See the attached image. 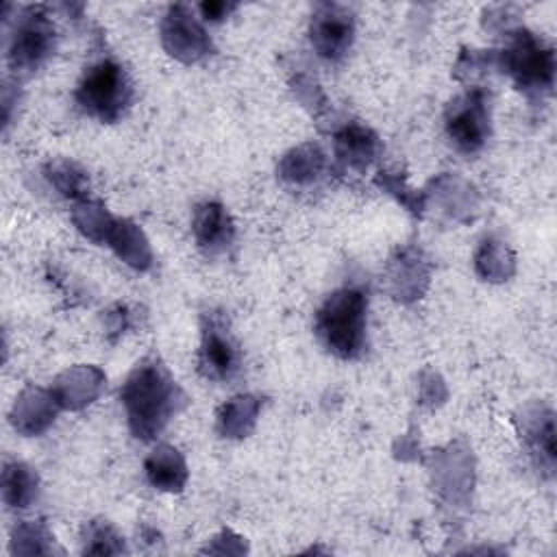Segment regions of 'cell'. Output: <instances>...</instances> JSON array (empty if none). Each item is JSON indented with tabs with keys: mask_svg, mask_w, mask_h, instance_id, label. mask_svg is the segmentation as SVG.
Listing matches in <instances>:
<instances>
[{
	"mask_svg": "<svg viewBox=\"0 0 557 557\" xmlns=\"http://www.w3.org/2000/svg\"><path fill=\"white\" fill-rule=\"evenodd\" d=\"M524 437L531 444L533 455H537L540 466H546L548 470L555 463V429H553V413L542 411L533 416V420L524 429Z\"/></svg>",
	"mask_w": 557,
	"mask_h": 557,
	"instance_id": "cell-18",
	"label": "cell"
},
{
	"mask_svg": "<svg viewBox=\"0 0 557 557\" xmlns=\"http://www.w3.org/2000/svg\"><path fill=\"white\" fill-rule=\"evenodd\" d=\"M37 496V474L22 461H11L2 470V498L9 507H28Z\"/></svg>",
	"mask_w": 557,
	"mask_h": 557,
	"instance_id": "cell-15",
	"label": "cell"
},
{
	"mask_svg": "<svg viewBox=\"0 0 557 557\" xmlns=\"http://www.w3.org/2000/svg\"><path fill=\"white\" fill-rule=\"evenodd\" d=\"M446 133L457 150L472 154L483 148L490 135V111L483 89L457 96L446 109Z\"/></svg>",
	"mask_w": 557,
	"mask_h": 557,
	"instance_id": "cell-6",
	"label": "cell"
},
{
	"mask_svg": "<svg viewBox=\"0 0 557 557\" xmlns=\"http://www.w3.org/2000/svg\"><path fill=\"white\" fill-rule=\"evenodd\" d=\"M191 231H194L198 246L209 255L226 250L235 235L231 215L215 200H209V202H202L196 207L194 218H191Z\"/></svg>",
	"mask_w": 557,
	"mask_h": 557,
	"instance_id": "cell-10",
	"label": "cell"
},
{
	"mask_svg": "<svg viewBox=\"0 0 557 557\" xmlns=\"http://www.w3.org/2000/svg\"><path fill=\"white\" fill-rule=\"evenodd\" d=\"M150 485L161 492H181L187 481V466L181 453L168 444L157 446L144 461Z\"/></svg>",
	"mask_w": 557,
	"mask_h": 557,
	"instance_id": "cell-11",
	"label": "cell"
},
{
	"mask_svg": "<svg viewBox=\"0 0 557 557\" xmlns=\"http://www.w3.org/2000/svg\"><path fill=\"white\" fill-rule=\"evenodd\" d=\"M503 65L524 91H550L555 76L553 48L544 46L527 30H518L511 46L503 52Z\"/></svg>",
	"mask_w": 557,
	"mask_h": 557,
	"instance_id": "cell-4",
	"label": "cell"
},
{
	"mask_svg": "<svg viewBox=\"0 0 557 557\" xmlns=\"http://www.w3.org/2000/svg\"><path fill=\"white\" fill-rule=\"evenodd\" d=\"M487 259H490V263L476 265L479 272H481L483 276L492 278V281L505 278V274H507V272H505V263L498 261V259H505V250H503L500 246H494V242H485V246H483L481 252L476 255V261H487Z\"/></svg>",
	"mask_w": 557,
	"mask_h": 557,
	"instance_id": "cell-22",
	"label": "cell"
},
{
	"mask_svg": "<svg viewBox=\"0 0 557 557\" xmlns=\"http://www.w3.org/2000/svg\"><path fill=\"white\" fill-rule=\"evenodd\" d=\"M48 178L50 183L65 196L70 198H81L83 189H85V174L81 170H76V165L72 163H52L48 170Z\"/></svg>",
	"mask_w": 557,
	"mask_h": 557,
	"instance_id": "cell-21",
	"label": "cell"
},
{
	"mask_svg": "<svg viewBox=\"0 0 557 557\" xmlns=\"http://www.w3.org/2000/svg\"><path fill=\"white\" fill-rule=\"evenodd\" d=\"M120 398L133 435L144 442L159 435L185 403V394L157 357H146L133 368Z\"/></svg>",
	"mask_w": 557,
	"mask_h": 557,
	"instance_id": "cell-1",
	"label": "cell"
},
{
	"mask_svg": "<svg viewBox=\"0 0 557 557\" xmlns=\"http://www.w3.org/2000/svg\"><path fill=\"white\" fill-rule=\"evenodd\" d=\"M198 9H200L202 17H207V20H211V22H218V20L226 17V15L235 9V4H226V2H202Z\"/></svg>",
	"mask_w": 557,
	"mask_h": 557,
	"instance_id": "cell-23",
	"label": "cell"
},
{
	"mask_svg": "<svg viewBox=\"0 0 557 557\" xmlns=\"http://www.w3.org/2000/svg\"><path fill=\"white\" fill-rule=\"evenodd\" d=\"M368 298L357 287H339L315 313V333L339 359H355L366 342Z\"/></svg>",
	"mask_w": 557,
	"mask_h": 557,
	"instance_id": "cell-2",
	"label": "cell"
},
{
	"mask_svg": "<svg viewBox=\"0 0 557 557\" xmlns=\"http://www.w3.org/2000/svg\"><path fill=\"white\" fill-rule=\"evenodd\" d=\"M161 37L168 52L187 63L202 59L211 50V41L205 28L196 22L194 13L185 4H174L168 9Z\"/></svg>",
	"mask_w": 557,
	"mask_h": 557,
	"instance_id": "cell-9",
	"label": "cell"
},
{
	"mask_svg": "<svg viewBox=\"0 0 557 557\" xmlns=\"http://www.w3.org/2000/svg\"><path fill=\"white\" fill-rule=\"evenodd\" d=\"M54 394H46L41 389H26L13 409V424L22 433H39L54 420Z\"/></svg>",
	"mask_w": 557,
	"mask_h": 557,
	"instance_id": "cell-14",
	"label": "cell"
},
{
	"mask_svg": "<svg viewBox=\"0 0 557 557\" xmlns=\"http://www.w3.org/2000/svg\"><path fill=\"white\" fill-rule=\"evenodd\" d=\"M198 366L205 379L228 381L239 370V348L224 313L209 311L202 318Z\"/></svg>",
	"mask_w": 557,
	"mask_h": 557,
	"instance_id": "cell-7",
	"label": "cell"
},
{
	"mask_svg": "<svg viewBox=\"0 0 557 557\" xmlns=\"http://www.w3.org/2000/svg\"><path fill=\"white\" fill-rule=\"evenodd\" d=\"M104 242L117 252V257L122 261H126L128 265H133L137 270H146L152 261L148 242L144 239L141 231L128 220H115L113 218Z\"/></svg>",
	"mask_w": 557,
	"mask_h": 557,
	"instance_id": "cell-13",
	"label": "cell"
},
{
	"mask_svg": "<svg viewBox=\"0 0 557 557\" xmlns=\"http://www.w3.org/2000/svg\"><path fill=\"white\" fill-rule=\"evenodd\" d=\"M124 544L122 537L113 531L107 520H94L85 527L83 535V553H94V555H115L122 553Z\"/></svg>",
	"mask_w": 557,
	"mask_h": 557,
	"instance_id": "cell-20",
	"label": "cell"
},
{
	"mask_svg": "<svg viewBox=\"0 0 557 557\" xmlns=\"http://www.w3.org/2000/svg\"><path fill=\"white\" fill-rule=\"evenodd\" d=\"M54 50V26L41 7H30L17 17L7 59L11 70L15 72H33L37 70Z\"/></svg>",
	"mask_w": 557,
	"mask_h": 557,
	"instance_id": "cell-5",
	"label": "cell"
},
{
	"mask_svg": "<svg viewBox=\"0 0 557 557\" xmlns=\"http://www.w3.org/2000/svg\"><path fill=\"white\" fill-rule=\"evenodd\" d=\"M74 98L87 115L100 122H117L133 100V85L117 61L100 59L85 70Z\"/></svg>",
	"mask_w": 557,
	"mask_h": 557,
	"instance_id": "cell-3",
	"label": "cell"
},
{
	"mask_svg": "<svg viewBox=\"0 0 557 557\" xmlns=\"http://www.w3.org/2000/svg\"><path fill=\"white\" fill-rule=\"evenodd\" d=\"M259 398L255 396H237L231 403H226L220 411V431L224 437H244L255 420H257V411H259Z\"/></svg>",
	"mask_w": 557,
	"mask_h": 557,
	"instance_id": "cell-17",
	"label": "cell"
},
{
	"mask_svg": "<svg viewBox=\"0 0 557 557\" xmlns=\"http://www.w3.org/2000/svg\"><path fill=\"white\" fill-rule=\"evenodd\" d=\"M309 37L313 50L326 59H342L355 37V20L346 7L339 4H320L311 17Z\"/></svg>",
	"mask_w": 557,
	"mask_h": 557,
	"instance_id": "cell-8",
	"label": "cell"
},
{
	"mask_svg": "<svg viewBox=\"0 0 557 557\" xmlns=\"http://www.w3.org/2000/svg\"><path fill=\"white\" fill-rule=\"evenodd\" d=\"M324 168V152L315 144H305L281 161V176L289 183L305 185L318 178V174Z\"/></svg>",
	"mask_w": 557,
	"mask_h": 557,
	"instance_id": "cell-16",
	"label": "cell"
},
{
	"mask_svg": "<svg viewBox=\"0 0 557 557\" xmlns=\"http://www.w3.org/2000/svg\"><path fill=\"white\" fill-rule=\"evenodd\" d=\"M74 222L76 226L94 242H104L107 231L113 222V218L104 211V207L100 202H89V200H81L74 207Z\"/></svg>",
	"mask_w": 557,
	"mask_h": 557,
	"instance_id": "cell-19",
	"label": "cell"
},
{
	"mask_svg": "<svg viewBox=\"0 0 557 557\" xmlns=\"http://www.w3.org/2000/svg\"><path fill=\"white\" fill-rule=\"evenodd\" d=\"M379 150L376 135L359 124H348L335 135V152L342 163L355 170H366Z\"/></svg>",
	"mask_w": 557,
	"mask_h": 557,
	"instance_id": "cell-12",
	"label": "cell"
}]
</instances>
